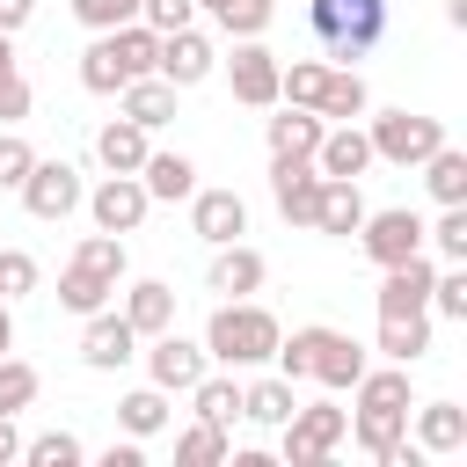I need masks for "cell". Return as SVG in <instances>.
<instances>
[{"label": "cell", "instance_id": "1", "mask_svg": "<svg viewBox=\"0 0 467 467\" xmlns=\"http://www.w3.org/2000/svg\"><path fill=\"white\" fill-rule=\"evenodd\" d=\"M277 372L285 379H321L328 394H343V387H358V372H365V350L343 336V328H292V336H277Z\"/></svg>", "mask_w": 467, "mask_h": 467}, {"label": "cell", "instance_id": "2", "mask_svg": "<svg viewBox=\"0 0 467 467\" xmlns=\"http://www.w3.org/2000/svg\"><path fill=\"white\" fill-rule=\"evenodd\" d=\"M277 314L270 306H255V299H219L212 306V321H204V358L212 365H226V372H241V365H263L270 350H277Z\"/></svg>", "mask_w": 467, "mask_h": 467}, {"label": "cell", "instance_id": "3", "mask_svg": "<svg viewBox=\"0 0 467 467\" xmlns=\"http://www.w3.org/2000/svg\"><path fill=\"white\" fill-rule=\"evenodd\" d=\"M387 22H394V7L387 0H306V29H314V44L328 51V58H365L379 36H387Z\"/></svg>", "mask_w": 467, "mask_h": 467}, {"label": "cell", "instance_id": "4", "mask_svg": "<svg viewBox=\"0 0 467 467\" xmlns=\"http://www.w3.org/2000/svg\"><path fill=\"white\" fill-rule=\"evenodd\" d=\"M372 161H394V168H423L438 146H445V124L423 117V109H379L372 117Z\"/></svg>", "mask_w": 467, "mask_h": 467}, {"label": "cell", "instance_id": "5", "mask_svg": "<svg viewBox=\"0 0 467 467\" xmlns=\"http://www.w3.org/2000/svg\"><path fill=\"white\" fill-rule=\"evenodd\" d=\"M277 431H285V460H292V467H321V460L343 445L350 409H336V401H299Z\"/></svg>", "mask_w": 467, "mask_h": 467}, {"label": "cell", "instance_id": "6", "mask_svg": "<svg viewBox=\"0 0 467 467\" xmlns=\"http://www.w3.org/2000/svg\"><path fill=\"white\" fill-rule=\"evenodd\" d=\"M15 197H22V212H29V219L58 226V219H73V212H80V197H88V190H80V168H73V161H44V153H36V168L22 175V190H15Z\"/></svg>", "mask_w": 467, "mask_h": 467}, {"label": "cell", "instance_id": "7", "mask_svg": "<svg viewBox=\"0 0 467 467\" xmlns=\"http://www.w3.org/2000/svg\"><path fill=\"white\" fill-rule=\"evenodd\" d=\"M80 204H88V219H95L102 234H139V226H146V212H153V197H146V182H139V175H102Z\"/></svg>", "mask_w": 467, "mask_h": 467}, {"label": "cell", "instance_id": "8", "mask_svg": "<svg viewBox=\"0 0 467 467\" xmlns=\"http://www.w3.org/2000/svg\"><path fill=\"white\" fill-rule=\"evenodd\" d=\"M153 350H146V379L161 387V394H190L204 372H212V358H204V343H190V336H175V328H161V336H146Z\"/></svg>", "mask_w": 467, "mask_h": 467}, {"label": "cell", "instance_id": "9", "mask_svg": "<svg viewBox=\"0 0 467 467\" xmlns=\"http://www.w3.org/2000/svg\"><path fill=\"white\" fill-rule=\"evenodd\" d=\"M270 197L292 226H314V204H321V168L314 153H270Z\"/></svg>", "mask_w": 467, "mask_h": 467}, {"label": "cell", "instance_id": "10", "mask_svg": "<svg viewBox=\"0 0 467 467\" xmlns=\"http://www.w3.org/2000/svg\"><path fill=\"white\" fill-rule=\"evenodd\" d=\"M358 248L387 270V263H401V255H416L423 248V219L409 212V204H387V212H365L358 219Z\"/></svg>", "mask_w": 467, "mask_h": 467}, {"label": "cell", "instance_id": "11", "mask_svg": "<svg viewBox=\"0 0 467 467\" xmlns=\"http://www.w3.org/2000/svg\"><path fill=\"white\" fill-rule=\"evenodd\" d=\"M212 66H219V44H212L197 22L161 36V58H153V73H161L168 88H197V80H212Z\"/></svg>", "mask_w": 467, "mask_h": 467}, {"label": "cell", "instance_id": "12", "mask_svg": "<svg viewBox=\"0 0 467 467\" xmlns=\"http://www.w3.org/2000/svg\"><path fill=\"white\" fill-rule=\"evenodd\" d=\"M226 80H234V102H248V109H277V51H263V36H234Z\"/></svg>", "mask_w": 467, "mask_h": 467}, {"label": "cell", "instance_id": "13", "mask_svg": "<svg viewBox=\"0 0 467 467\" xmlns=\"http://www.w3.org/2000/svg\"><path fill=\"white\" fill-rule=\"evenodd\" d=\"M131 358H139V328H131L124 314L95 306L88 328H80V365H88V372H117V365H131Z\"/></svg>", "mask_w": 467, "mask_h": 467}, {"label": "cell", "instance_id": "14", "mask_svg": "<svg viewBox=\"0 0 467 467\" xmlns=\"http://www.w3.org/2000/svg\"><path fill=\"white\" fill-rule=\"evenodd\" d=\"M431 277H438V263L423 248L401 255V263H387L379 270V314H431Z\"/></svg>", "mask_w": 467, "mask_h": 467}, {"label": "cell", "instance_id": "15", "mask_svg": "<svg viewBox=\"0 0 467 467\" xmlns=\"http://www.w3.org/2000/svg\"><path fill=\"white\" fill-rule=\"evenodd\" d=\"M263 277H270V263H263L248 241H219V255H212V270H204V292H219V299H255Z\"/></svg>", "mask_w": 467, "mask_h": 467}, {"label": "cell", "instance_id": "16", "mask_svg": "<svg viewBox=\"0 0 467 467\" xmlns=\"http://www.w3.org/2000/svg\"><path fill=\"white\" fill-rule=\"evenodd\" d=\"M190 234L197 241H241L248 234V204H241V190H190Z\"/></svg>", "mask_w": 467, "mask_h": 467}, {"label": "cell", "instance_id": "17", "mask_svg": "<svg viewBox=\"0 0 467 467\" xmlns=\"http://www.w3.org/2000/svg\"><path fill=\"white\" fill-rule=\"evenodd\" d=\"M409 431H416L423 452H467V409L460 401H416Z\"/></svg>", "mask_w": 467, "mask_h": 467}, {"label": "cell", "instance_id": "18", "mask_svg": "<svg viewBox=\"0 0 467 467\" xmlns=\"http://www.w3.org/2000/svg\"><path fill=\"white\" fill-rule=\"evenodd\" d=\"M314 168H321V175L358 182V175L372 168V139H365L358 124H328V131H321V146H314Z\"/></svg>", "mask_w": 467, "mask_h": 467}, {"label": "cell", "instance_id": "19", "mask_svg": "<svg viewBox=\"0 0 467 467\" xmlns=\"http://www.w3.org/2000/svg\"><path fill=\"white\" fill-rule=\"evenodd\" d=\"M131 328H139V343L146 336H161V328H175V285H161V277H139V285H124V306H117Z\"/></svg>", "mask_w": 467, "mask_h": 467}, {"label": "cell", "instance_id": "20", "mask_svg": "<svg viewBox=\"0 0 467 467\" xmlns=\"http://www.w3.org/2000/svg\"><path fill=\"white\" fill-rule=\"evenodd\" d=\"M175 95H182V88H168L161 73H139V80L117 88V102H124V117H131L139 131H161V124L175 117Z\"/></svg>", "mask_w": 467, "mask_h": 467}, {"label": "cell", "instance_id": "21", "mask_svg": "<svg viewBox=\"0 0 467 467\" xmlns=\"http://www.w3.org/2000/svg\"><path fill=\"white\" fill-rule=\"evenodd\" d=\"M146 139H153V131H139L131 117H109V124L95 131V161H102L109 175H139V168H146V153H153Z\"/></svg>", "mask_w": 467, "mask_h": 467}, {"label": "cell", "instance_id": "22", "mask_svg": "<svg viewBox=\"0 0 467 467\" xmlns=\"http://www.w3.org/2000/svg\"><path fill=\"white\" fill-rule=\"evenodd\" d=\"M139 182H146L153 204H190V190H197V161H190V153H146Z\"/></svg>", "mask_w": 467, "mask_h": 467}, {"label": "cell", "instance_id": "23", "mask_svg": "<svg viewBox=\"0 0 467 467\" xmlns=\"http://www.w3.org/2000/svg\"><path fill=\"white\" fill-rule=\"evenodd\" d=\"M358 219H365V197H358V182H343V175H321L314 234H336V241H350V234H358Z\"/></svg>", "mask_w": 467, "mask_h": 467}, {"label": "cell", "instance_id": "24", "mask_svg": "<svg viewBox=\"0 0 467 467\" xmlns=\"http://www.w3.org/2000/svg\"><path fill=\"white\" fill-rule=\"evenodd\" d=\"M358 452H372V460H387L401 438H409V409H350V431H343Z\"/></svg>", "mask_w": 467, "mask_h": 467}, {"label": "cell", "instance_id": "25", "mask_svg": "<svg viewBox=\"0 0 467 467\" xmlns=\"http://www.w3.org/2000/svg\"><path fill=\"white\" fill-rule=\"evenodd\" d=\"M321 131H328V117L321 109H277V117H263V139H270V153H314L321 146Z\"/></svg>", "mask_w": 467, "mask_h": 467}, {"label": "cell", "instance_id": "26", "mask_svg": "<svg viewBox=\"0 0 467 467\" xmlns=\"http://www.w3.org/2000/svg\"><path fill=\"white\" fill-rule=\"evenodd\" d=\"M379 350L387 365H416L431 350V314H379Z\"/></svg>", "mask_w": 467, "mask_h": 467}, {"label": "cell", "instance_id": "27", "mask_svg": "<svg viewBox=\"0 0 467 467\" xmlns=\"http://www.w3.org/2000/svg\"><path fill=\"white\" fill-rule=\"evenodd\" d=\"M350 394H358V409H416V387H409V365H379V372L365 365Z\"/></svg>", "mask_w": 467, "mask_h": 467}, {"label": "cell", "instance_id": "28", "mask_svg": "<svg viewBox=\"0 0 467 467\" xmlns=\"http://www.w3.org/2000/svg\"><path fill=\"white\" fill-rule=\"evenodd\" d=\"M292 409H299V394H292V379H285V372H277V379H248V387H241V416H248V423H263V431H277Z\"/></svg>", "mask_w": 467, "mask_h": 467}, {"label": "cell", "instance_id": "29", "mask_svg": "<svg viewBox=\"0 0 467 467\" xmlns=\"http://www.w3.org/2000/svg\"><path fill=\"white\" fill-rule=\"evenodd\" d=\"M365 109H372V88H365V73H358V66H328V88H321V117L350 124V117H365Z\"/></svg>", "mask_w": 467, "mask_h": 467}, {"label": "cell", "instance_id": "30", "mask_svg": "<svg viewBox=\"0 0 467 467\" xmlns=\"http://www.w3.org/2000/svg\"><path fill=\"white\" fill-rule=\"evenodd\" d=\"M109 292H117V285H109L102 270H88V263H66V270H58V306L80 314V321H88L95 306H109Z\"/></svg>", "mask_w": 467, "mask_h": 467}, {"label": "cell", "instance_id": "31", "mask_svg": "<svg viewBox=\"0 0 467 467\" xmlns=\"http://www.w3.org/2000/svg\"><path fill=\"white\" fill-rule=\"evenodd\" d=\"M190 409H197V423L234 431V416H241V387H234V372H204V379L190 387Z\"/></svg>", "mask_w": 467, "mask_h": 467}, {"label": "cell", "instance_id": "32", "mask_svg": "<svg viewBox=\"0 0 467 467\" xmlns=\"http://www.w3.org/2000/svg\"><path fill=\"white\" fill-rule=\"evenodd\" d=\"M131 73H124V58H117V44H109V29H95V44L80 51V88L88 95H117Z\"/></svg>", "mask_w": 467, "mask_h": 467}, {"label": "cell", "instance_id": "33", "mask_svg": "<svg viewBox=\"0 0 467 467\" xmlns=\"http://www.w3.org/2000/svg\"><path fill=\"white\" fill-rule=\"evenodd\" d=\"M321 88H328V66H321V58H292V66H277V102H292V109H321Z\"/></svg>", "mask_w": 467, "mask_h": 467}, {"label": "cell", "instance_id": "34", "mask_svg": "<svg viewBox=\"0 0 467 467\" xmlns=\"http://www.w3.org/2000/svg\"><path fill=\"white\" fill-rule=\"evenodd\" d=\"M423 182H431V197H438V204H467V153L445 139V146L423 161Z\"/></svg>", "mask_w": 467, "mask_h": 467}, {"label": "cell", "instance_id": "35", "mask_svg": "<svg viewBox=\"0 0 467 467\" xmlns=\"http://www.w3.org/2000/svg\"><path fill=\"white\" fill-rule=\"evenodd\" d=\"M117 423H124V438H153L161 423H168V394L146 379V387H131L124 401H117Z\"/></svg>", "mask_w": 467, "mask_h": 467}, {"label": "cell", "instance_id": "36", "mask_svg": "<svg viewBox=\"0 0 467 467\" xmlns=\"http://www.w3.org/2000/svg\"><path fill=\"white\" fill-rule=\"evenodd\" d=\"M212 22H219L226 36H263V29L277 22V0H219Z\"/></svg>", "mask_w": 467, "mask_h": 467}, {"label": "cell", "instance_id": "37", "mask_svg": "<svg viewBox=\"0 0 467 467\" xmlns=\"http://www.w3.org/2000/svg\"><path fill=\"white\" fill-rule=\"evenodd\" d=\"M423 241H431L445 263H467V204H438V219L423 226Z\"/></svg>", "mask_w": 467, "mask_h": 467}, {"label": "cell", "instance_id": "38", "mask_svg": "<svg viewBox=\"0 0 467 467\" xmlns=\"http://www.w3.org/2000/svg\"><path fill=\"white\" fill-rule=\"evenodd\" d=\"M36 387H44V379H36V365H22V358H7V350H0V416H22V409L36 401Z\"/></svg>", "mask_w": 467, "mask_h": 467}, {"label": "cell", "instance_id": "39", "mask_svg": "<svg viewBox=\"0 0 467 467\" xmlns=\"http://www.w3.org/2000/svg\"><path fill=\"white\" fill-rule=\"evenodd\" d=\"M73 263H88V270H102V277L117 285V277H124V234H102V226H95V234H80Z\"/></svg>", "mask_w": 467, "mask_h": 467}, {"label": "cell", "instance_id": "40", "mask_svg": "<svg viewBox=\"0 0 467 467\" xmlns=\"http://www.w3.org/2000/svg\"><path fill=\"white\" fill-rule=\"evenodd\" d=\"M175 460H182V467H219V460H226V431H219V423H190V431L175 438Z\"/></svg>", "mask_w": 467, "mask_h": 467}, {"label": "cell", "instance_id": "41", "mask_svg": "<svg viewBox=\"0 0 467 467\" xmlns=\"http://www.w3.org/2000/svg\"><path fill=\"white\" fill-rule=\"evenodd\" d=\"M36 277H44V270H36V255H29V248H0V299H7V306H15V299H29V292H36Z\"/></svg>", "mask_w": 467, "mask_h": 467}, {"label": "cell", "instance_id": "42", "mask_svg": "<svg viewBox=\"0 0 467 467\" xmlns=\"http://www.w3.org/2000/svg\"><path fill=\"white\" fill-rule=\"evenodd\" d=\"M431 314L467 321V263H452V270H438V277H431Z\"/></svg>", "mask_w": 467, "mask_h": 467}, {"label": "cell", "instance_id": "43", "mask_svg": "<svg viewBox=\"0 0 467 467\" xmlns=\"http://www.w3.org/2000/svg\"><path fill=\"white\" fill-rule=\"evenodd\" d=\"M22 460H29V467H80V438H73V431H44V438L22 445Z\"/></svg>", "mask_w": 467, "mask_h": 467}, {"label": "cell", "instance_id": "44", "mask_svg": "<svg viewBox=\"0 0 467 467\" xmlns=\"http://www.w3.org/2000/svg\"><path fill=\"white\" fill-rule=\"evenodd\" d=\"M36 168V146L22 131H0V190H22V175Z\"/></svg>", "mask_w": 467, "mask_h": 467}, {"label": "cell", "instance_id": "45", "mask_svg": "<svg viewBox=\"0 0 467 467\" xmlns=\"http://www.w3.org/2000/svg\"><path fill=\"white\" fill-rule=\"evenodd\" d=\"M73 22L80 29H117V22H139V0H73Z\"/></svg>", "mask_w": 467, "mask_h": 467}, {"label": "cell", "instance_id": "46", "mask_svg": "<svg viewBox=\"0 0 467 467\" xmlns=\"http://www.w3.org/2000/svg\"><path fill=\"white\" fill-rule=\"evenodd\" d=\"M139 22L161 29V36H168V29H190V22H197V0H139Z\"/></svg>", "mask_w": 467, "mask_h": 467}, {"label": "cell", "instance_id": "47", "mask_svg": "<svg viewBox=\"0 0 467 467\" xmlns=\"http://www.w3.org/2000/svg\"><path fill=\"white\" fill-rule=\"evenodd\" d=\"M22 117H29V80L15 73V80L0 88V124H22Z\"/></svg>", "mask_w": 467, "mask_h": 467}, {"label": "cell", "instance_id": "48", "mask_svg": "<svg viewBox=\"0 0 467 467\" xmlns=\"http://www.w3.org/2000/svg\"><path fill=\"white\" fill-rule=\"evenodd\" d=\"M29 15H36V0H0V36H15Z\"/></svg>", "mask_w": 467, "mask_h": 467}, {"label": "cell", "instance_id": "49", "mask_svg": "<svg viewBox=\"0 0 467 467\" xmlns=\"http://www.w3.org/2000/svg\"><path fill=\"white\" fill-rule=\"evenodd\" d=\"M139 460H146V452H139V438H124V445H109V452H102V467H139Z\"/></svg>", "mask_w": 467, "mask_h": 467}, {"label": "cell", "instance_id": "50", "mask_svg": "<svg viewBox=\"0 0 467 467\" xmlns=\"http://www.w3.org/2000/svg\"><path fill=\"white\" fill-rule=\"evenodd\" d=\"M7 460H22V431H15V416H0V467Z\"/></svg>", "mask_w": 467, "mask_h": 467}, {"label": "cell", "instance_id": "51", "mask_svg": "<svg viewBox=\"0 0 467 467\" xmlns=\"http://www.w3.org/2000/svg\"><path fill=\"white\" fill-rule=\"evenodd\" d=\"M15 80V36H0V88Z\"/></svg>", "mask_w": 467, "mask_h": 467}, {"label": "cell", "instance_id": "52", "mask_svg": "<svg viewBox=\"0 0 467 467\" xmlns=\"http://www.w3.org/2000/svg\"><path fill=\"white\" fill-rule=\"evenodd\" d=\"M0 350H15V314H7V299H0Z\"/></svg>", "mask_w": 467, "mask_h": 467}, {"label": "cell", "instance_id": "53", "mask_svg": "<svg viewBox=\"0 0 467 467\" xmlns=\"http://www.w3.org/2000/svg\"><path fill=\"white\" fill-rule=\"evenodd\" d=\"M197 7H219V0H197Z\"/></svg>", "mask_w": 467, "mask_h": 467}]
</instances>
